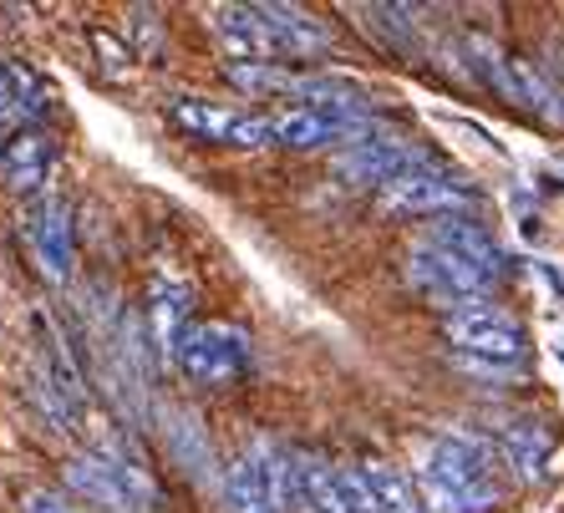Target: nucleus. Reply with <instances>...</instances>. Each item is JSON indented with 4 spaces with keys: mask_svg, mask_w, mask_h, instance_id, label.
Segmentation results:
<instances>
[{
    "mask_svg": "<svg viewBox=\"0 0 564 513\" xmlns=\"http://www.w3.org/2000/svg\"><path fill=\"white\" fill-rule=\"evenodd\" d=\"M229 81H235L239 92H295L301 77H290L285 66L275 62H235L229 66Z\"/></svg>",
    "mask_w": 564,
    "mask_h": 513,
    "instance_id": "21",
    "label": "nucleus"
},
{
    "mask_svg": "<svg viewBox=\"0 0 564 513\" xmlns=\"http://www.w3.org/2000/svg\"><path fill=\"white\" fill-rule=\"evenodd\" d=\"M224 503L229 513H285L290 509V452L275 443H250L229 462L224 478Z\"/></svg>",
    "mask_w": 564,
    "mask_h": 513,
    "instance_id": "4",
    "label": "nucleus"
},
{
    "mask_svg": "<svg viewBox=\"0 0 564 513\" xmlns=\"http://www.w3.org/2000/svg\"><path fill=\"white\" fill-rule=\"evenodd\" d=\"M66 493L97 503L107 513H148L158 503V483L148 478L143 458L132 452V443H112L66 458Z\"/></svg>",
    "mask_w": 564,
    "mask_h": 513,
    "instance_id": "2",
    "label": "nucleus"
},
{
    "mask_svg": "<svg viewBox=\"0 0 564 513\" xmlns=\"http://www.w3.org/2000/svg\"><path fill=\"white\" fill-rule=\"evenodd\" d=\"M173 367L198 386H229L250 367V336L239 326H224V320H198V326H188Z\"/></svg>",
    "mask_w": 564,
    "mask_h": 513,
    "instance_id": "8",
    "label": "nucleus"
},
{
    "mask_svg": "<svg viewBox=\"0 0 564 513\" xmlns=\"http://www.w3.org/2000/svg\"><path fill=\"white\" fill-rule=\"evenodd\" d=\"M447 341L458 356H478V361H503V367L524 361V326L503 316V310H494V305L447 316Z\"/></svg>",
    "mask_w": 564,
    "mask_h": 513,
    "instance_id": "10",
    "label": "nucleus"
},
{
    "mask_svg": "<svg viewBox=\"0 0 564 513\" xmlns=\"http://www.w3.org/2000/svg\"><path fill=\"white\" fill-rule=\"evenodd\" d=\"M21 102H26V97H21V77H15L11 66L0 62V118H11Z\"/></svg>",
    "mask_w": 564,
    "mask_h": 513,
    "instance_id": "23",
    "label": "nucleus"
},
{
    "mask_svg": "<svg viewBox=\"0 0 564 513\" xmlns=\"http://www.w3.org/2000/svg\"><path fill=\"white\" fill-rule=\"evenodd\" d=\"M377 198L381 209L397 214V219H453V214L473 209V188L463 178H453L447 168H437L433 159L417 163L402 178H392Z\"/></svg>",
    "mask_w": 564,
    "mask_h": 513,
    "instance_id": "6",
    "label": "nucleus"
},
{
    "mask_svg": "<svg viewBox=\"0 0 564 513\" xmlns=\"http://www.w3.org/2000/svg\"><path fill=\"white\" fill-rule=\"evenodd\" d=\"M26 234H31V254H36L41 275L52 285H66L72 280V209H66V198H46L31 214Z\"/></svg>",
    "mask_w": 564,
    "mask_h": 513,
    "instance_id": "11",
    "label": "nucleus"
},
{
    "mask_svg": "<svg viewBox=\"0 0 564 513\" xmlns=\"http://www.w3.org/2000/svg\"><path fill=\"white\" fill-rule=\"evenodd\" d=\"M499 452H503V462H509L513 473L524 478V483H539V478L550 473L554 443H550V433H544L534 417H503L499 422Z\"/></svg>",
    "mask_w": 564,
    "mask_h": 513,
    "instance_id": "15",
    "label": "nucleus"
},
{
    "mask_svg": "<svg viewBox=\"0 0 564 513\" xmlns=\"http://www.w3.org/2000/svg\"><path fill=\"white\" fill-rule=\"evenodd\" d=\"M361 478H367L371 488V503H377V513H427V499H422L417 488H412V478L402 473V468H392V462H361Z\"/></svg>",
    "mask_w": 564,
    "mask_h": 513,
    "instance_id": "19",
    "label": "nucleus"
},
{
    "mask_svg": "<svg viewBox=\"0 0 564 513\" xmlns=\"http://www.w3.org/2000/svg\"><path fill=\"white\" fill-rule=\"evenodd\" d=\"M371 122H351V118H330V112H315V107H290L275 118V143L285 148H330V143H356L367 138Z\"/></svg>",
    "mask_w": 564,
    "mask_h": 513,
    "instance_id": "14",
    "label": "nucleus"
},
{
    "mask_svg": "<svg viewBox=\"0 0 564 513\" xmlns=\"http://www.w3.org/2000/svg\"><path fill=\"white\" fill-rule=\"evenodd\" d=\"M422 239H427V244H443V250H453V254H463V260L478 264L488 280L503 275V250L494 244V234L478 229L473 219H463V214H453V219H433Z\"/></svg>",
    "mask_w": 564,
    "mask_h": 513,
    "instance_id": "16",
    "label": "nucleus"
},
{
    "mask_svg": "<svg viewBox=\"0 0 564 513\" xmlns=\"http://www.w3.org/2000/svg\"><path fill=\"white\" fill-rule=\"evenodd\" d=\"M408 280H412V290H417L422 301L443 305L447 316L488 305L484 295L494 290V280H488L478 264H468L463 254L443 250V244H427V239H417V244H412V254H408Z\"/></svg>",
    "mask_w": 564,
    "mask_h": 513,
    "instance_id": "3",
    "label": "nucleus"
},
{
    "mask_svg": "<svg viewBox=\"0 0 564 513\" xmlns=\"http://www.w3.org/2000/svg\"><path fill=\"white\" fill-rule=\"evenodd\" d=\"M188 310H194V290L178 285V280H163V285L153 290V341L158 351H163V361H178V346H184L188 336Z\"/></svg>",
    "mask_w": 564,
    "mask_h": 513,
    "instance_id": "18",
    "label": "nucleus"
},
{
    "mask_svg": "<svg viewBox=\"0 0 564 513\" xmlns=\"http://www.w3.org/2000/svg\"><path fill=\"white\" fill-rule=\"evenodd\" d=\"M417 163H427V153L422 148H412L402 132H387V128H371L367 138H356V143L336 148V159H330V168H336V178L341 184H356V188H387L392 178H402V173H412Z\"/></svg>",
    "mask_w": 564,
    "mask_h": 513,
    "instance_id": "7",
    "label": "nucleus"
},
{
    "mask_svg": "<svg viewBox=\"0 0 564 513\" xmlns=\"http://www.w3.org/2000/svg\"><path fill=\"white\" fill-rule=\"evenodd\" d=\"M361 21L397 52H412V41H417V11L412 6H361Z\"/></svg>",
    "mask_w": 564,
    "mask_h": 513,
    "instance_id": "20",
    "label": "nucleus"
},
{
    "mask_svg": "<svg viewBox=\"0 0 564 513\" xmlns=\"http://www.w3.org/2000/svg\"><path fill=\"white\" fill-rule=\"evenodd\" d=\"M21 513H82V503L66 488H26L21 493Z\"/></svg>",
    "mask_w": 564,
    "mask_h": 513,
    "instance_id": "22",
    "label": "nucleus"
},
{
    "mask_svg": "<svg viewBox=\"0 0 564 513\" xmlns=\"http://www.w3.org/2000/svg\"><path fill=\"white\" fill-rule=\"evenodd\" d=\"M93 41H97V52H102V66H112V77H128L132 66L122 62V46H118V41H107V36H93Z\"/></svg>",
    "mask_w": 564,
    "mask_h": 513,
    "instance_id": "24",
    "label": "nucleus"
},
{
    "mask_svg": "<svg viewBox=\"0 0 564 513\" xmlns=\"http://www.w3.org/2000/svg\"><path fill=\"white\" fill-rule=\"evenodd\" d=\"M264 26H270V36H275L280 56H321L330 52V31L326 21H315L311 11H301V6H280V0H270V6H260Z\"/></svg>",
    "mask_w": 564,
    "mask_h": 513,
    "instance_id": "17",
    "label": "nucleus"
},
{
    "mask_svg": "<svg viewBox=\"0 0 564 513\" xmlns=\"http://www.w3.org/2000/svg\"><path fill=\"white\" fill-rule=\"evenodd\" d=\"M290 509L295 513H377L361 468H330L321 458H290Z\"/></svg>",
    "mask_w": 564,
    "mask_h": 513,
    "instance_id": "5",
    "label": "nucleus"
},
{
    "mask_svg": "<svg viewBox=\"0 0 564 513\" xmlns=\"http://www.w3.org/2000/svg\"><path fill=\"white\" fill-rule=\"evenodd\" d=\"M169 118L178 122L188 138H204V143H235V148L275 143V118H250V112L204 102V97H173Z\"/></svg>",
    "mask_w": 564,
    "mask_h": 513,
    "instance_id": "9",
    "label": "nucleus"
},
{
    "mask_svg": "<svg viewBox=\"0 0 564 513\" xmlns=\"http://www.w3.org/2000/svg\"><path fill=\"white\" fill-rule=\"evenodd\" d=\"M209 26L235 62H275L280 56V46H275V36H270V26H264L260 6H214Z\"/></svg>",
    "mask_w": 564,
    "mask_h": 513,
    "instance_id": "12",
    "label": "nucleus"
},
{
    "mask_svg": "<svg viewBox=\"0 0 564 513\" xmlns=\"http://www.w3.org/2000/svg\"><path fill=\"white\" fill-rule=\"evenodd\" d=\"M52 168H56V148H52V138L36 128L11 132L6 148H0V178H6L15 194H41L46 178H52Z\"/></svg>",
    "mask_w": 564,
    "mask_h": 513,
    "instance_id": "13",
    "label": "nucleus"
},
{
    "mask_svg": "<svg viewBox=\"0 0 564 513\" xmlns=\"http://www.w3.org/2000/svg\"><path fill=\"white\" fill-rule=\"evenodd\" d=\"M494 443L468 433H443L422 448V499L433 513H494L503 503Z\"/></svg>",
    "mask_w": 564,
    "mask_h": 513,
    "instance_id": "1",
    "label": "nucleus"
}]
</instances>
